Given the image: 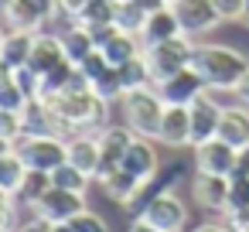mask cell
I'll list each match as a JSON object with an SVG mask.
<instances>
[{
  "label": "cell",
  "mask_w": 249,
  "mask_h": 232,
  "mask_svg": "<svg viewBox=\"0 0 249 232\" xmlns=\"http://www.w3.org/2000/svg\"><path fill=\"white\" fill-rule=\"evenodd\" d=\"M191 65L205 79L208 92H235L249 72V58L229 45H195Z\"/></svg>",
  "instance_id": "6da1fadb"
},
{
  "label": "cell",
  "mask_w": 249,
  "mask_h": 232,
  "mask_svg": "<svg viewBox=\"0 0 249 232\" xmlns=\"http://www.w3.org/2000/svg\"><path fill=\"white\" fill-rule=\"evenodd\" d=\"M52 106V113L58 116V123L65 126V137L75 130H92L106 120V99H99L92 89H65L58 96L45 99Z\"/></svg>",
  "instance_id": "7a4b0ae2"
},
{
  "label": "cell",
  "mask_w": 249,
  "mask_h": 232,
  "mask_svg": "<svg viewBox=\"0 0 249 232\" xmlns=\"http://www.w3.org/2000/svg\"><path fill=\"white\" fill-rule=\"evenodd\" d=\"M123 120L126 126L137 133V137H147V140H157V130H160V116L167 109V103L157 96L154 86H143V89H133V92H123Z\"/></svg>",
  "instance_id": "3957f363"
},
{
  "label": "cell",
  "mask_w": 249,
  "mask_h": 232,
  "mask_svg": "<svg viewBox=\"0 0 249 232\" xmlns=\"http://www.w3.org/2000/svg\"><path fill=\"white\" fill-rule=\"evenodd\" d=\"M191 55H195V41H191L188 35H178V38H171V41H160V45H147V48H143V62H147V69H150L154 86L164 82V79H171L174 72L188 69V65H191Z\"/></svg>",
  "instance_id": "277c9868"
},
{
  "label": "cell",
  "mask_w": 249,
  "mask_h": 232,
  "mask_svg": "<svg viewBox=\"0 0 249 232\" xmlns=\"http://www.w3.org/2000/svg\"><path fill=\"white\" fill-rule=\"evenodd\" d=\"M14 150L21 154V161L28 164V167H35V171H55L58 164H65L69 161V140L65 137H21L18 143H14Z\"/></svg>",
  "instance_id": "5b68a950"
},
{
  "label": "cell",
  "mask_w": 249,
  "mask_h": 232,
  "mask_svg": "<svg viewBox=\"0 0 249 232\" xmlns=\"http://www.w3.org/2000/svg\"><path fill=\"white\" fill-rule=\"evenodd\" d=\"M79 72L86 75V82H89V89L99 96V99H106V103H116V99H123V82H120V69L116 65H109L106 62V55L96 48L86 62H79Z\"/></svg>",
  "instance_id": "8992f818"
},
{
  "label": "cell",
  "mask_w": 249,
  "mask_h": 232,
  "mask_svg": "<svg viewBox=\"0 0 249 232\" xmlns=\"http://www.w3.org/2000/svg\"><path fill=\"white\" fill-rule=\"evenodd\" d=\"M171 11L178 14V24L188 38H198V35H208L222 24L218 11L212 0H171Z\"/></svg>",
  "instance_id": "52a82bcc"
},
{
  "label": "cell",
  "mask_w": 249,
  "mask_h": 232,
  "mask_svg": "<svg viewBox=\"0 0 249 232\" xmlns=\"http://www.w3.org/2000/svg\"><path fill=\"white\" fill-rule=\"evenodd\" d=\"M137 218L150 222V225L160 229V232H184V225H188V208H184V201H181L174 191H160Z\"/></svg>",
  "instance_id": "ba28073f"
},
{
  "label": "cell",
  "mask_w": 249,
  "mask_h": 232,
  "mask_svg": "<svg viewBox=\"0 0 249 232\" xmlns=\"http://www.w3.org/2000/svg\"><path fill=\"white\" fill-rule=\"evenodd\" d=\"M154 89H157V96H160L167 106H191L198 96H205V92H208V86H205V79L195 72V65H188V69L174 72L171 79L157 82Z\"/></svg>",
  "instance_id": "9c48e42d"
},
{
  "label": "cell",
  "mask_w": 249,
  "mask_h": 232,
  "mask_svg": "<svg viewBox=\"0 0 249 232\" xmlns=\"http://www.w3.org/2000/svg\"><path fill=\"white\" fill-rule=\"evenodd\" d=\"M133 130L123 123V126H103L99 133H96V140H99V171H96V181H103L106 174H113L116 167H120V161H123V154L130 150V143H133Z\"/></svg>",
  "instance_id": "30bf717a"
},
{
  "label": "cell",
  "mask_w": 249,
  "mask_h": 232,
  "mask_svg": "<svg viewBox=\"0 0 249 232\" xmlns=\"http://www.w3.org/2000/svg\"><path fill=\"white\" fill-rule=\"evenodd\" d=\"M235 157H239V150H235L232 143H225L222 137H212V140H205V143L195 147V171L232 178V171H235Z\"/></svg>",
  "instance_id": "8fae6325"
},
{
  "label": "cell",
  "mask_w": 249,
  "mask_h": 232,
  "mask_svg": "<svg viewBox=\"0 0 249 232\" xmlns=\"http://www.w3.org/2000/svg\"><path fill=\"white\" fill-rule=\"evenodd\" d=\"M0 18L11 31H41L52 11L38 0H0Z\"/></svg>",
  "instance_id": "7c38bea8"
},
{
  "label": "cell",
  "mask_w": 249,
  "mask_h": 232,
  "mask_svg": "<svg viewBox=\"0 0 249 232\" xmlns=\"http://www.w3.org/2000/svg\"><path fill=\"white\" fill-rule=\"evenodd\" d=\"M82 208H86V201H82L79 191H65V188H55V184H52V188L45 191V198L35 205V215L55 225V222H69V218H75Z\"/></svg>",
  "instance_id": "4fadbf2b"
},
{
  "label": "cell",
  "mask_w": 249,
  "mask_h": 232,
  "mask_svg": "<svg viewBox=\"0 0 249 232\" xmlns=\"http://www.w3.org/2000/svg\"><path fill=\"white\" fill-rule=\"evenodd\" d=\"M188 109H191V147H198V143L218 137V120H222V109H225V106H218V103L212 99V92L198 96Z\"/></svg>",
  "instance_id": "5bb4252c"
},
{
  "label": "cell",
  "mask_w": 249,
  "mask_h": 232,
  "mask_svg": "<svg viewBox=\"0 0 249 232\" xmlns=\"http://www.w3.org/2000/svg\"><path fill=\"white\" fill-rule=\"evenodd\" d=\"M21 123H24V137H65V126L58 123V116L52 113V106L41 99V96H35V99H28V106L21 109Z\"/></svg>",
  "instance_id": "9a60e30c"
},
{
  "label": "cell",
  "mask_w": 249,
  "mask_h": 232,
  "mask_svg": "<svg viewBox=\"0 0 249 232\" xmlns=\"http://www.w3.org/2000/svg\"><path fill=\"white\" fill-rule=\"evenodd\" d=\"M191 195H195V201H198L205 212H225V205H229V178L195 171V178H191Z\"/></svg>",
  "instance_id": "2e32d148"
},
{
  "label": "cell",
  "mask_w": 249,
  "mask_h": 232,
  "mask_svg": "<svg viewBox=\"0 0 249 232\" xmlns=\"http://www.w3.org/2000/svg\"><path fill=\"white\" fill-rule=\"evenodd\" d=\"M157 140L164 147H191V109L188 106H167L160 116Z\"/></svg>",
  "instance_id": "e0dca14e"
},
{
  "label": "cell",
  "mask_w": 249,
  "mask_h": 232,
  "mask_svg": "<svg viewBox=\"0 0 249 232\" xmlns=\"http://www.w3.org/2000/svg\"><path fill=\"white\" fill-rule=\"evenodd\" d=\"M120 167H123V171H130V174H133V178H140V181H150V178L157 174V167H160L154 143H150L147 137H133V143H130V150L123 154Z\"/></svg>",
  "instance_id": "ac0fdd59"
},
{
  "label": "cell",
  "mask_w": 249,
  "mask_h": 232,
  "mask_svg": "<svg viewBox=\"0 0 249 232\" xmlns=\"http://www.w3.org/2000/svg\"><path fill=\"white\" fill-rule=\"evenodd\" d=\"M178 35H184V31H181V24H178V14L171 11V4L160 7V11H150L147 21H143V28H140V41H143V48H147V45L171 41V38H178Z\"/></svg>",
  "instance_id": "d6986e66"
},
{
  "label": "cell",
  "mask_w": 249,
  "mask_h": 232,
  "mask_svg": "<svg viewBox=\"0 0 249 232\" xmlns=\"http://www.w3.org/2000/svg\"><path fill=\"white\" fill-rule=\"evenodd\" d=\"M62 62H65V45H62V35L38 31V35H35V48H31L28 65H31L38 75H45V72H52V69H55V65H62Z\"/></svg>",
  "instance_id": "ffe728a7"
},
{
  "label": "cell",
  "mask_w": 249,
  "mask_h": 232,
  "mask_svg": "<svg viewBox=\"0 0 249 232\" xmlns=\"http://www.w3.org/2000/svg\"><path fill=\"white\" fill-rule=\"evenodd\" d=\"M218 137L225 143H232L235 150L239 147H249V106H225L222 109V120H218Z\"/></svg>",
  "instance_id": "44dd1931"
},
{
  "label": "cell",
  "mask_w": 249,
  "mask_h": 232,
  "mask_svg": "<svg viewBox=\"0 0 249 232\" xmlns=\"http://www.w3.org/2000/svg\"><path fill=\"white\" fill-rule=\"evenodd\" d=\"M99 52L106 55V62L109 65H126L130 58H137V55H143V41H140V35H130V31H113L103 45H99Z\"/></svg>",
  "instance_id": "7402d4cb"
},
{
  "label": "cell",
  "mask_w": 249,
  "mask_h": 232,
  "mask_svg": "<svg viewBox=\"0 0 249 232\" xmlns=\"http://www.w3.org/2000/svg\"><path fill=\"white\" fill-rule=\"evenodd\" d=\"M69 161L79 171H86L89 178H96V171H99V140H96V133L69 137Z\"/></svg>",
  "instance_id": "603a6c76"
},
{
  "label": "cell",
  "mask_w": 249,
  "mask_h": 232,
  "mask_svg": "<svg viewBox=\"0 0 249 232\" xmlns=\"http://www.w3.org/2000/svg\"><path fill=\"white\" fill-rule=\"evenodd\" d=\"M35 35L38 31H7L4 45H0V62H4L11 72L21 69V65H28L31 48H35Z\"/></svg>",
  "instance_id": "cb8c5ba5"
},
{
  "label": "cell",
  "mask_w": 249,
  "mask_h": 232,
  "mask_svg": "<svg viewBox=\"0 0 249 232\" xmlns=\"http://www.w3.org/2000/svg\"><path fill=\"white\" fill-rule=\"evenodd\" d=\"M62 45H65V58L69 62H86L92 52H96V38H92V31L89 28H82V24H69L65 31H62Z\"/></svg>",
  "instance_id": "d4e9b609"
},
{
  "label": "cell",
  "mask_w": 249,
  "mask_h": 232,
  "mask_svg": "<svg viewBox=\"0 0 249 232\" xmlns=\"http://www.w3.org/2000/svg\"><path fill=\"white\" fill-rule=\"evenodd\" d=\"M52 188V174L48 171H35V167H28L24 171V178H21V188L14 191V201L18 205H28V208H35L41 198H45V191Z\"/></svg>",
  "instance_id": "484cf974"
},
{
  "label": "cell",
  "mask_w": 249,
  "mask_h": 232,
  "mask_svg": "<svg viewBox=\"0 0 249 232\" xmlns=\"http://www.w3.org/2000/svg\"><path fill=\"white\" fill-rule=\"evenodd\" d=\"M99 184H103V191H106V195H109L113 201H120V205H126V201H130V198L137 195V188H140L143 181H140V178H133L130 171H123V167H116V171H113V174H106V178H103Z\"/></svg>",
  "instance_id": "4316f807"
},
{
  "label": "cell",
  "mask_w": 249,
  "mask_h": 232,
  "mask_svg": "<svg viewBox=\"0 0 249 232\" xmlns=\"http://www.w3.org/2000/svg\"><path fill=\"white\" fill-rule=\"evenodd\" d=\"M75 24H82V28H89V31L113 28V24H116V0H92V4L79 14Z\"/></svg>",
  "instance_id": "83f0119b"
},
{
  "label": "cell",
  "mask_w": 249,
  "mask_h": 232,
  "mask_svg": "<svg viewBox=\"0 0 249 232\" xmlns=\"http://www.w3.org/2000/svg\"><path fill=\"white\" fill-rule=\"evenodd\" d=\"M89 174L86 171H79L72 161H65V164H58L55 171H52V184L55 188H65V191H79V195H86V188H89Z\"/></svg>",
  "instance_id": "f1b7e54d"
},
{
  "label": "cell",
  "mask_w": 249,
  "mask_h": 232,
  "mask_svg": "<svg viewBox=\"0 0 249 232\" xmlns=\"http://www.w3.org/2000/svg\"><path fill=\"white\" fill-rule=\"evenodd\" d=\"M120 82H123V92H133V89H143V86H154L150 79V69L143 62V55L130 58L126 65H120Z\"/></svg>",
  "instance_id": "f546056e"
},
{
  "label": "cell",
  "mask_w": 249,
  "mask_h": 232,
  "mask_svg": "<svg viewBox=\"0 0 249 232\" xmlns=\"http://www.w3.org/2000/svg\"><path fill=\"white\" fill-rule=\"evenodd\" d=\"M24 171H28V164L21 161V154H18V150L4 154V157H0V188L14 195V191L21 188V178H24Z\"/></svg>",
  "instance_id": "4dcf8cb0"
},
{
  "label": "cell",
  "mask_w": 249,
  "mask_h": 232,
  "mask_svg": "<svg viewBox=\"0 0 249 232\" xmlns=\"http://www.w3.org/2000/svg\"><path fill=\"white\" fill-rule=\"evenodd\" d=\"M147 21V11L140 4H133V0H116V28L120 31H130V35H140Z\"/></svg>",
  "instance_id": "1f68e13d"
},
{
  "label": "cell",
  "mask_w": 249,
  "mask_h": 232,
  "mask_svg": "<svg viewBox=\"0 0 249 232\" xmlns=\"http://www.w3.org/2000/svg\"><path fill=\"white\" fill-rule=\"evenodd\" d=\"M242 208H249V178L246 174H232L229 178V205H225V215L242 212Z\"/></svg>",
  "instance_id": "d6a6232c"
},
{
  "label": "cell",
  "mask_w": 249,
  "mask_h": 232,
  "mask_svg": "<svg viewBox=\"0 0 249 232\" xmlns=\"http://www.w3.org/2000/svg\"><path fill=\"white\" fill-rule=\"evenodd\" d=\"M24 106H28V96H24V89L14 82V75L0 82V109H14V113H21Z\"/></svg>",
  "instance_id": "836d02e7"
},
{
  "label": "cell",
  "mask_w": 249,
  "mask_h": 232,
  "mask_svg": "<svg viewBox=\"0 0 249 232\" xmlns=\"http://www.w3.org/2000/svg\"><path fill=\"white\" fill-rule=\"evenodd\" d=\"M0 137H4V140H11V143H18V140L24 137L21 113H14V109H0Z\"/></svg>",
  "instance_id": "e575fe53"
},
{
  "label": "cell",
  "mask_w": 249,
  "mask_h": 232,
  "mask_svg": "<svg viewBox=\"0 0 249 232\" xmlns=\"http://www.w3.org/2000/svg\"><path fill=\"white\" fill-rule=\"evenodd\" d=\"M69 225H72V232H109L106 222L96 212H89V208H82L75 218H69Z\"/></svg>",
  "instance_id": "d590c367"
},
{
  "label": "cell",
  "mask_w": 249,
  "mask_h": 232,
  "mask_svg": "<svg viewBox=\"0 0 249 232\" xmlns=\"http://www.w3.org/2000/svg\"><path fill=\"white\" fill-rule=\"evenodd\" d=\"M89 4H92V0H55V14H58V18H65L69 24H75V21H79V14H82Z\"/></svg>",
  "instance_id": "8d00e7d4"
},
{
  "label": "cell",
  "mask_w": 249,
  "mask_h": 232,
  "mask_svg": "<svg viewBox=\"0 0 249 232\" xmlns=\"http://www.w3.org/2000/svg\"><path fill=\"white\" fill-rule=\"evenodd\" d=\"M215 11L222 21H242V7H246V0H212Z\"/></svg>",
  "instance_id": "74e56055"
},
{
  "label": "cell",
  "mask_w": 249,
  "mask_h": 232,
  "mask_svg": "<svg viewBox=\"0 0 249 232\" xmlns=\"http://www.w3.org/2000/svg\"><path fill=\"white\" fill-rule=\"evenodd\" d=\"M14 195L11 191H4V188H0V225H4V229H11L14 225Z\"/></svg>",
  "instance_id": "f35d334b"
},
{
  "label": "cell",
  "mask_w": 249,
  "mask_h": 232,
  "mask_svg": "<svg viewBox=\"0 0 249 232\" xmlns=\"http://www.w3.org/2000/svg\"><path fill=\"white\" fill-rule=\"evenodd\" d=\"M14 232H52V222H45V218H31V222H24V225L14 229Z\"/></svg>",
  "instance_id": "ab89813d"
},
{
  "label": "cell",
  "mask_w": 249,
  "mask_h": 232,
  "mask_svg": "<svg viewBox=\"0 0 249 232\" xmlns=\"http://www.w3.org/2000/svg\"><path fill=\"white\" fill-rule=\"evenodd\" d=\"M232 174H246L249 178V147H239V157H235V171Z\"/></svg>",
  "instance_id": "60d3db41"
},
{
  "label": "cell",
  "mask_w": 249,
  "mask_h": 232,
  "mask_svg": "<svg viewBox=\"0 0 249 232\" xmlns=\"http://www.w3.org/2000/svg\"><path fill=\"white\" fill-rule=\"evenodd\" d=\"M133 4H140V7H143V11L150 14V11H160V7H167L171 0H133Z\"/></svg>",
  "instance_id": "b9f144b4"
},
{
  "label": "cell",
  "mask_w": 249,
  "mask_h": 232,
  "mask_svg": "<svg viewBox=\"0 0 249 232\" xmlns=\"http://www.w3.org/2000/svg\"><path fill=\"white\" fill-rule=\"evenodd\" d=\"M235 96H239V103H242V106H249V72H246V79L239 82V89H235Z\"/></svg>",
  "instance_id": "7bdbcfd3"
},
{
  "label": "cell",
  "mask_w": 249,
  "mask_h": 232,
  "mask_svg": "<svg viewBox=\"0 0 249 232\" xmlns=\"http://www.w3.org/2000/svg\"><path fill=\"white\" fill-rule=\"evenodd\" d=\"M191 232H232V225H218V222H205V225H198V229H191Z\"/></svg>",
  "instance_id": "ee69618b"
},
{
  "label": "cell",
  "mask_w": 249,
  "mask_h": 232,
  "mask_svg": "<svg viewBox=\"0 0 249 232\" xmlns=\"http://www.w3.org/2000/svg\"><path fill=\"white\" fill-rule=\"evenodd\" d=\"M130 232H160V229H154L150 222H143V218H137V222L130 225Z\"/></svg>",
  "instance_id": "f6af8a7d"
},
{
  "label": "cell",
  "mask_w": 249,
  "mask_h": 232,
  "mask_svg": "<svg viewBox=\"0 0 249 232\" xmlns=\"http://www.w3.org/2000/svg\"><path fill=\"white\" fill-rule=\"evenodd\" d=\"M14 150V143L11 140H4V137H0V157H4V154H11Z\"/></svg>",
  "instance_id": "bcb514c9"
},
{
  "label": "cell",
  "mask_w": 249,
  "mask_h": 232,
  "mask_svg": "<svg viewBox=\"0 0 249 232\" xmlns=\"http://www.w3.org/2000/svg\"><path fill=\"white\" fill-rule=\"evenodd\" d=\"M11 75H14V72H11V69H7L4 62H0V82H4V79H11Z\"/></svg>",
  "instance_id": "7dc6e473"
},
{
  "label": "cell",
  "mask_w": 249,
  "mask_h": 232,
  "mask_svg": "<svg viewBox=\"0 0 249 232\" xmlns=\"http://www.w3.org/2000/svg\"><path fill=\"white\" fill-rule=\"evenodd\" d=\"M242 24L249 28V0H246V7H242Z\"/></svg>",
  "instance_id": "c3c4849f"
},
{
  "label": "cell",
  "mask_w": 249,
  "mask_h": 232,
  "mask_svg": "<svg viewBox=\"0 0 249 232\" xmlns=\"http://www.w3.org/2000/svg\"><path fill=\"white\" fill-rule=\"evenodd\" d=\"M38 4H45V7H48V11L55 14V0H38Z\"/></svg>",
  "instance_id": "681fc988"
},
{
  "label": "cell",
  "mask_w": 249,
  "mask_h": 232,
  "mask_svg": "<svg viewBox=\"0 0 249 232\" xmlns=\"http://www.w3.org/2000/svg\"><path fill=\"white\" fill-rule=\"evenodd\" d=\"M4 38H7V31H4V24H0V45H4Z\"/></svg>",
  "instance_id": "f907efd6"
},
{
  "label": "cell",
  "mask_w": 249,
  "mask_h": 232,
  "mask_svg": "<svg viewBox=\"0 0 249 232\" xmlns=\"http://www.w3.org/2000/svg\"><path fill=\"white\" fill-rule=\"evenodd\" d=\"M0 232H11V229H4V225H0Z\"/></svg>",
  "instance_id": "816d5d0a"
},
{
  "label": "cell",
  "mask_w": 249,
  "mask_h": 232,
  "mask_svg": "<svg viewBox=\"0 0 249 232\" xmlns=\"http://www.w3.org/2000/svg\"><path fill=\"white\" fill-rule=\"evenodd\" d=\"M242 232H249V229H242Z\"/></svg>",
  "instance_id": "f5cc1de1"
}]
</instances>
